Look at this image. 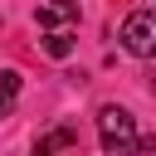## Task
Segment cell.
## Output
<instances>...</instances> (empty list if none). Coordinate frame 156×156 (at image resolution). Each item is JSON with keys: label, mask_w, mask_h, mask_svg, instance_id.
I'll return each instance as SVG.
<instances>
[{"label": "cell", "mask_w": 156, "mask_h": 156, "mask_svg": "<svg viewBox=\"0 0 156 156\" xmlns=\"http://www.w3.org/2000/svg\"><path fill=\"white\" fill-rule=\"evenodd\" d=\"M98 141H102L107 156H127V151H136V117H132L127 107L107 102V107L98 112Z\"/></svg>", "instance_id": "cell-1"}, {"label": "cell", "mask_w": 156, "mask_h": 156, "mask_svg": "<svg viewBox=\"0 0 156 156\" xmlns=\"http://www.w3.org/2000/svg\"><path fill=\"white\" fill-rule=\"evenodd\" d=\"M117 39H122V49L132 58H156V10H132L122 20Z\"/></svg>", "instance_id": "cell-2"}, {"label": "cell", "mask_w": 156, "mask_h": 156, "mask_svg": "<svg viewBox=\"0 0 156 156\" xmlns=\"http://www.w3.org/2000/svg\"><path fill=\"white\" fill-rule=\"evenodd\" d=\"M15 98H20V73H15V68H5V73H0V117H10Z\"/></svg>", "instance_id": "cell-3"}, {"label": "cell", "mask_w": 156, "mask_h": 156, "mask_svg": "<svg viewBox=\"0 0 156 156\" xmlns=\"http://www.w3.org/2000/svg\"><path fill=\"white\" fill-rule=\"evenodd\" d=\"M44 49H49V54H54V58H68V54H73V39H68V34H63V29H54V34H49V39H44Z\"/></svg>", "instance_id": "cell-4"}, {"label": "cell", "mask_w": 156, "mask_h": 156, "mask_svg": "<svg viewBox=\"0 0 156 156\" xmlns=\"http://www.w3.org/2000/svg\"><path fill=\"white\" fill-rule=\"evenodd\" d=\"M54 10H63L68 20H78V0H54Z\"/></svg>", "instance_id": "cell-5"}, {"label": "cell", "mask_w": 156, "mask_h": 156, "mask_svg": "<svg viewBox=\"0 0 156 156\" xmlns=\"http://www.w3.org/2000/svg\"><path fill=\"white\" fill-rule=\"evenodd\" d=\"M136 151H156V132H146V136H136Z\"/></svg>", "instance_id": "cell-6"}, {"label": "cell", "mask_w": 156, "mask_h": 156, "mask_svg": "<svg viewBox=\"0 0 156 156\" xmlns=\"http://www.w3.org/2000/svg\"><path fill=\"white\" fill-rule=\"evenodd\" d=\"M39 156H49V151H39Z\"/></svg>", "instance_id": "cell-7"}]
</instances>
